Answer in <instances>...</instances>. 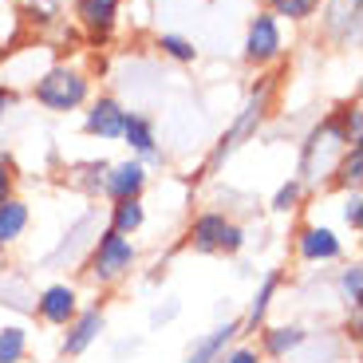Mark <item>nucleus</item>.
<instances>
[{
    "mask_svg": "<svg viewBox=\"0 0 363 363\" xmlns=\"http://www.w3.org/2000/svg\"><path fill=\"white\" fill-rule=\"evenodd\" d=\"M158 48H162L166 55H174V60H182V64H190L194 55H198V48H194L190 40H182V36H162Z\"/></svg>",
    "mask_w": 363,
    "mask_h": 363,
    "instance_id": "obj_22",
    "label": "nucleus"
},
{
    "mask_svg": "<svg viewBox=\"0 0 363 363\" xmlns=\"http://www.w3.org/2000/svg\"><path fill=\"white\" fill-rule=\"evenodd\" d=\"M245 55L253 64H269L281 55V28L272 16H257L249 24V40H245Z\"/></svg>",
    "mask_w": 363,
    "mask_h": 363,
    "instance_id": "obj_5",
    "label": "nucleus"
},
{
    "mask_svg": "<svg viewBox=\"0 0 363 363\" xmlns=\"http://www.w3.org/2000/svg\"><path fill=\"white\" fill-rule=\"evenodd\" d=\"M12 103H16V95H12L9 87H0V118H4V111H9Z\"/></svg>",
    "mask_w": 363,
    "mask_h": 363,
    "instance_id": "obj_30",
    "label": "nucleus"
},
{
    "mask_svg": "<svg viewBox=\"0 0 363 363\" xmlns=\"http://www.w3.org/2000/svg\"><path fill=\"white\" fill-rule=\"evenodd\" d=\"M123 118H127V111L118 107L115 99H99L95 107L87 111V135H99V138H123Z\"/></svg>",
    "mask_w": 363,
    "mask_h": 363,
    "instance_id": "obj_10",
    "label": "nucleus"
},
{
    "mask_svg": "<svg viewBox=\"0 0 363 363\" xmlns=\"http://www.w3.org/2000/svg\"><path fill=\"white\" fill-rule=\"evenodd\" d=\"M340 296H344L352 308H359V300H363V269L355 261L340 272Z\"/></svg>",
    "mask_w": 363,
    "mask_h": 363,
    "instance_id": "obj_20",
    "label": "nucleus"
},
{
    "mask_svg": "<svg viewBox=\"0 0 363 363\" xmlns=\"http://www.w3.org/2000/svg\"><path fill=\"white\" fill-rule=\"evenodd\" d=\"M123 138H127V146H135L143 158H155V130H150V123H146L143 115H127L123 118Z\"/></svg>",
    "mask_w": 363,
    "mask_h": 363,
    "instance_id": "obj_15",
    "label": "nucleus"
},
{
    "mask_svg": "<svg viewBox=\"0 0 363 363\" xmlns=\"http://www.w3.org/2000/svg\"><path fill=\"white\" fill-rule=\"evenodd\" d=\"M9 198H12V166L0 162V201H9Z\"/></svg>",
    "mask_w": 363,
    "mask_h": 363,
    "instance_id": "obj_28",
    "label": "nucleus"
},
{
    "mask_svg": "<svg viewBox=\"0 0 363 363\" xmlns=\"http://www.w3.org/2000/svg\"><path fill=\"white\" fill-rule=\"evenodd\" d=\"M237 332H241V324H237V320L213 328L209 336H201L198 344H194V352H190V359H186V363H218V355L225 352V344L237 336Z\"/></svg>",
    "mask_w": 363,
    "mask_h": 363,
    "instance_id": "obj_12",
    "label": "nucleus"
},
{
    "mask_svg": "<svg viewBox=\"0 0 363 363\" xmlns=\"http://www.w3.org/2000/svg\"><path fill=\"white\" fill-rule=\"evenodd\" d=\"M36 312H40V320H48V324L67 328L75 320V289L72 284H52V289H44L40 300H36Z\"/></svg>",
    "mask_w": 363,
    "mask_h": 363,
    "instance_id": "obj_6",
    "label": "nucleus"
},
{
    "mask_svg": "<svg viewBox=\"0 0 363 363\" xmlns=\"http://www.w3.org/2000/svg\"><path fill=\"white\" fill-rule=\"evenodd\" d=\"M190 241L198 253H237L245 245V229L233 225L225 213H201L190 225Z\"/></svg>",
    "mask_w": 363,
    "mask_h": 363,
    "instance_id": "obj_2",
    "label": "nucleus"
},
{
    "mask_svg": "<svg viewBox=\"0 0 363 363\" xmlns=\"http://www.w3.org/2000/svg\"><path fill=\"white\" fill-rule=\"evenodd\" d=\"M320 9V0H272V12L289 20H308Z\"/></svg>",
    "mask_w": 363,
    "mask_h": 363,
    "instance_id": "obj_21",
    "label": "nucleus"
},
{
    "mask_svg": "<svg viewBox=\"0 0 363 363\" xmlns=\"http://www.w3.org/2000/svg\"><path fill=\"white\" fill-rule=\"evenodd\" d=\"M174 316H178V304H166V308H155L150 320H155V324H166V320H174Z\"/></svg>",
    "mask_w": 363,
    "mask_h": 363,
    "instance_id": "obj_29",
    "label": "nucleus"
},
{
    "mask_svg": "<svg viewBox=\"0 0 363 363\" xmlns=\"http://www.w3.org/2000/svg\"><path fill=\"white\" fill-rule=\"evenodd\" d=\"M359 170H363L359 146H347L344 158H340V166H336V186H344V190H359Z\"/></svg>",
    "mask_w": 363,
    "mask_h": 363,
    "instance_id": "obj_18",
    "label": "nucleus"
},
{
    "mask_svg": "<svg viewBox=\"0 0 363 363\" xmlns=\"http://www.w3.org/2000/svg\"><path fill=\"white\" fill-rule=\"evenodd\" d=\"M218 363H261V355H257L253 347H233V352L218 355Z\"/></svg>",
    "mask_w": 363,
    "mask_h": 363,
    "instance_id": "obj_27",
    "label": "nucleus"
},
{
    "mask_svg": "<svg viewBox=\"0 0 363 363\" xmlns=\"http://www.w3.org/2000/svg\"><path fill=\"white\" fill-rule=\"evenodd\" d=\"M304 328L296 324H281V328H264V352L277 355V359H284L289 352H296L300 344H304Z\"/></svg>",
    "mask_w": 363,
    "mask_h": 363,
    "instance_id": "obj_13",
    "label": "nucleus"
},
{
    "mask_svg": "<svg viewBox=\"0 0 363 363\" xmlns=\"http://www.w3.org/2000/svg\"><path fill=\"white\" fill-rule=\"evenodd\" d=\"M269 91H272V83H261V91H257L253 99H249V107L241 111V118L233 123V130H229L225 138H221V146L213 150V162H221L225 155H233L237 146L245 143L249 135H253L257 127H261V118H264V111H269Z\"/></svg>",
    "mask_w": 363,
    "mask_h": 363,
    "instance_id": "obj_4",
    "label": "nucleus"
},
{
    "mask_svg": "<svg viewBox=\"0 0 363 363\" xmlns=\"http://www.w3.org/2000/svg\"><path fill=\"white\" fill-rule=\"evenodd\" d=\"M355 24H359V20L347 16V0H336V9H332V16H328V28H332V32H340V36H352Z\"/></svg>",
    "mask_w": 363,
    "mask_h": 363,
    "instance_id": "obj_23",
    "label": "nucleus"
},
{
    "mask_svg": "<svg viewBox=\"0 0 363 363\" xmlns=\"http://www.w3.org/2000/svg\"><path fill=\"white\" fill-rule=\"evenodd\" d=\"M36 99L52 111H75L83 99H87V79L79 72H67V67H55L40 79Z\"/></svg>",
    "mask_w": 363,
    "mask_h": 363,
    "instance_id": "obj_3",
    "label": "nucleus"
},
{
    "mask_svg": "<svg viewBox=\"0 0 363 363\" xmlns=\"http://www.w3.org/2000/svg\"><path fill=\"white\" fill-rule=\"evenodd\" d=\"M75 12H79V20H83V28H87L95 40H103L115 28V12H118V4L115 0H79L75 4Z\"/></svg>",
    "mask_w": 363,
    "mask_h": 363,
    "instance_id": "obj_11",
    "label": "nucleus"
},
{
    "mask_svg": "<svg viewBox=\"0 0 363 363\" xmlns=\"http://www.w3.org/2000/svg\"><path fill=\"white\" fill-rule=\"evenodd\" d=\"M296 201H300V182H284L281 194L272 198V209L277 213H289V209H296Z\"/></svg>",
    "mask_w": 363,
    "mask_h": 363,
    "instance_id": "obj_25",
    "label": "nucleus"
},
{
    "mask_svg": "<svg viewBox=\"0 0 363 363\" xmlns=\"http://www.w3.org/2000/svg\"><path fill=\"white\" fill-rule=\"evenodd\" d=\"M344 253V245H340V237L332 233V229L324 225H308L304 233H300V257L304 261H336V257Z\"/></svg>",
    "mask_w": 363,
    "mask_h": 363,
    "instance_id": "obj_9",
    "label": "nucleus"
},
{
    "mask_svg": "<svg viewBox=\"0 0 363 363\" xmlns=\"http://www.w3.org/2000/svg\"><path fill=\"white\" fill-rule=\"evenodd\" d=\"M344 221L352 229H359L363 225V198H359V190H352V198H347V206H344Z\"/></svg>",
    "mask_w": 363,
    "mask_h": 363,
    "instance_id": "obj_26",
    "label": "nucleus"
},
{
    "mask_svg": "<svg viewBox=\"0 0 363 363\" xmlns=\"http://www.w3.org/2000/svg\"><path fill=\"white\" fill-rule=\"evenodd\" d=\"M107 170H111L107 162H91V166H83V170H79L83 178H75V182H79L87 194H95V190H103V178H107Z\"/></svg>",
    "mask_w": 363,
    "mask_h": 363,
    "instance_id": "obj_24",
    "label": "nucleus"
},
{
    "mask_svg": "<svg viewBox=\"0 0 363 363\" xmlns=\"http://www.w3.org/2000/svg\"><path fill=\"white\" fill-rule=\"evenodd\" d=\"M103 332V308H87V312H75V320L67 324V336H64V355H83Z\"/></svg>",
    "mask_w": 363,
    "mask_h": 363,
    "instance_id": "obj_7",
    "label": "nucleus"
},
{
    "mask_svg": "<svg viewBox=\"0 0 363 363\" xmlns=\"http://www.w3.org/2000/svg\"><path fill=\"white\" fill-rule=\"evenodd\" d=\"M28 347V332L16 324L0 328V363H20V355H24Z\"/></svg>",
    "mask_w": 363,
    "mask_h": 363,
    "instance_id": "obj_17",
    "label": "nucleus"
},
{
    "mask_svg": "<svg viewBox=\"0 0 363 363\" xmlns=\"http://www.w3.org/2000/svg\"><path fill=\"white\" fill-rule=\"evenodd\" d=\"M146 186V170L143 162H123V166H111V174L103 178V190L111 194L115 201H127V198H138Z\"/></svg>",
    "mask_w": 363,
    "mask_h": 363,
    "instance_id": "obj_8",
    "label": "nucleus"
},
{
    "mask_svg": "<svg viewBox=\"0 0 363 363\" xmlns=\"http://www.w3.org/2000/svg\"><path fill=\"white\" fill-rule=\"evenodd\" d=\"M146 221V213H143V201L138 198H127V201H115V209H111V229L115 233H123V237H130L138 225Z\"/></svg>",
    "mask_w": 363,
    "mask_h": 363,
    "instance_id": "obj_16",
    "label": "nucleus"
},
{
    "mask_svg": "<svg viewBox=\"0 0 363 363\" xmlns=\"http://www.w3.org/2000/svg\"><path fill=\"white\" fill-rule=\"evenodd\" d=\"M277 284H281V272H269V277L261 281L253 304H249V328H257V324L264 320V312H269V300H272V292H277Z\"/></svg>",
    "mask_w": 363,
    "mask_h": 363,
    "instance_id": "obj_19",
    "label": "nucleus"
},
{
    "mask_svg": "<svg viewBox=\"0 0 363 363\" xmlns=\"http://www.w3.org/2000/svg\"><path fill=\"white\" fill-rule=\"evenodd\" d=\"M135 245H130L123 233H115V229H107V233L95 241V253H91V264L87 272L95 277L99 284H115L118 277H127L130 264H135Z\"/></svg>",
    "mask_w": 363,
    "mask_h": 363,
    "instance_id": "obj_1",
    "label": "nucleus"
},
{
    "mask_svg": "<svg viewBox=\"0 0 363 363\" xmlns=\"http://www.w3.org/2000/svg\"><path fill=\"white\" fill-rule=\"evenodd\" d=\"M28 229V206L16 198L0 201V245H12L20 233Z\"/></svg>",
    "mask_w": 363,
    "mask_h": 363,
    "instance_id": "obj_14",
    "label": "nucleus"
}]
</instances>
